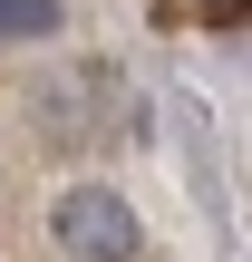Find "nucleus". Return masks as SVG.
Segmentation results:
<instances>
[{"label":"nucleus","instance_id":"7ed1b4c3","mask_svg":"<svg viewBox=\"0 0 252 262\" xmlns=\"http://www.w3.org/2000/svg\"><path fill=\"white\" fill-rule=\"evenodd\" d=\"M68 10L58 0H0V39H58Z\"/></svg>","mask_w":252,"mask_h":262},{"label":"nucleus","instance_id":"20e7f679","mask_svg":"<svg viewBox=\"0 0 252 262\" xmlns=\"http://www.w3.org/2000/svg\"><path fill=\"white\" fill-rule=\"evenodd\" d=\"M194 10H204V19H243L252 0H194Z\"/></svg>","mask_w":252,"mask_h":262},{"label":"nucleus","instance_id":"f257e3e1","mask_svg":"<svg viewBox=\"0 0 252 262\" xmlns=\"http://www.w3.org/2000/svg\"><path fill=\"white\" fill-rule=\"evenodd\" d=\"M49 233H58V253H78V262H136V253H146L136 204L107 194V185H68L58 214H49Z\"/></svg>","mask_w":252,"mask_h":262},{"label":"nucleus","instance_id":"f03ea898","mask_svg":"<svg viewBox=\"0 0 252 262\" xmlns=\"http://www.w3.org/2000/svg\"><path fill=\"white\" fill-rule=\"evenodd\" d=\"M165 136H175L185 194L204 204L214 243H233V194H223V146H214V117H204V97H194V88H185V97H165Z\"/></svg>","mask_w":252,"mask_h":262}]
</instances>
